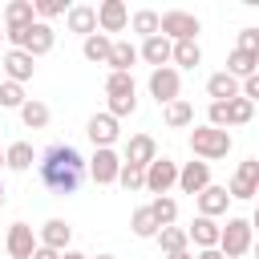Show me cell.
<instances>
[{
	"mask_svg": "<svg viewBox=\"0 0 259 259\" xmlns=\"http://www.w3.org/2000/svg\"><path fill=\"white\" fill-rule=\"evenodd\" d=\"M0 40H4V24H0Z\"/></svg>",
	"mask_w": 259,
	"mask_h": 259,
	"instance_id": "cell-51",
	"label": "cell"
},
{
	"mask_svg": "<svg viewBox=\"0 0 259 259\" xmlns=\"http://www.w3.org/2000/svg\"><path fill=\"white\" fill-rule=\"evenodd\" d=\"M117 186H121V190H130V194H134V190H146V170H142V166H125V162H121Z\"/></svg>",
	"mask_w": 259,
	"mask_h": 259,
	"instance_id": "cell-36",
	"label": "cell"
},
{
	"mask_svg": "<svg viewBox=\"0 0 259 259\" xmlns=\"http://www.w3.org/2000/svg\"><path fill=\"white\" fill-rule=\"evenodd\" d=\"M0 170H4V150H0Z\"/></svg>",
	"mask_w": 259,
	"mask_h": 259,
	"instance_id": "cell-50",
	"label": "cell"
},
{
	"mask_svg": "<svg viewBox=\"0 0 259 259\" xmlns=\"http://www.w3.org/2000/svg\"><path fill=\"white\" fill-rule=\"evenodd\" d=\"M49 105L45 101H36V97H28L24 105H20V121H24V130H45L49 125Z\"/></svg>",
	"mask_w": 259,
	"mask_h": 259,
	"instance_id": "cell-29",
	"label": "cell"
},
{
	"mask_svg": "<svg viewBox=\"0 0 259 259\" xmlns=\"http://www.w3.org/2000/svg\"><path fill=\"white\" fill-rule=\"evenodd\" d=\"M61 259H89L85 251H77V247H69V251H61Z\"/></svg>",
	"mask_w": 259,
	"mask_h": 259,
	"instance_id": "cell-44",
	"label": "cell"
},
{
	"mask_svg": "<svg viewBox=\"0 0 259 259\" xmlns=\"http://www.w3.org/2000/svg\"><path fill=\"white\" fill-rule=\"evenodd\" d=\"M36 243L61 255V251H69V243H73V227H69L65 219H49V223L36 231Z\"/></svg>",
	"mask_w": 259,
	"mask_h": 259,
	"instance_id": "cell-16",
	"label": "cell"
},
{
	"mask_svg": "<svg viewBox=\"0 0 259 259\" xmlns=\"http://www.w3.org/2000/svg\"><path fill=\"white\" fill-rule=\"evenodd\" d=\"M251 251H255V259H259V239H255V247H251Z\"/></svg>",
	"mask_w": 259,
	"mask_h": 259,
	"instance_id": "cell-49",
	"label": "cell"
},
{
	"mask_svg": "<svg viewBox=\"0 0 259 259\" xmlns=\"http://www.w3.org/2000/svg\"><path fill=\"white\" fill-rule=\"evenodd\" d=\"M170 186H178V162L174 158H154L146 166V190L158 198V194H170Z\"/></svg>",
	"mask_w": 259,
	"mask_h": 259,
	"instance_id": "cell-9",
	"label": "cell"
},
{
	"mask_svg": "<svg viewBox=\"0 0 259 259\" xmlns=\"http://www.w3.org/2000/svg\"><path fill=\"white\" fill-rule=\"evenodd\" d=\"M146 206H150V214H154L158 231H162V227H174V223H178V202H174L170 194H158V198H154V202H146Z\"/></svg>",
	"mask_w": 259,
	"mask_h": 259,
	"instance_id": "cell-31",
	"label": "cell"
},
{
	"mask_svg": "<svg viewBox=\"0 0 259 259\" xmlns=\"http://www.w3.org/2000/svg\"><path fill=\"white\" fill-rule=\"evenodd\" d=\"M32 162H36V154H32V142H12V146L4 150V166H8V170H16V174L32 170Z\"/></svg>",
	"mask_w": 259,
	"mask_h": 259,
	"instance_id": "cell-25",
	"label": "cell"
},
{
	"mask_svg": "<svg viewBox=\"0 0 259 259\" xmlns=\"http://www.w3.org/2000/svg\"><path fill=\"white\" fill-rule=\"evenodd\" d=\"M243 97H247V101H251V105H255V101H259V73H255V77H247V81H243Z\"/></svg>",
	"mask_w": 259,
	"mask_h": 259,
	"instance_id": "cell-41",
	"label": "cell"
},
{
	"mask_svg": "<svg viewBox=\"0 0 259 259\" xmlns=\"http://www.w3.org/2000/svg\"><path fill=\"white\" fill-rule=\"evenodd\" d=\"M158 247H162V255H174V251H190V239H186V227H162L158 235Z\"/></svg>",
	"mask_w": 259,
	"mask_h": 259,
	"instance_id": "cell-32",
	"label": "cell"
},
{
	"mask_svg": "<svg viewBox=\"0 0 259 259\" xmlns=\"http://www.w3.org/2000/svg\"><path fill=\"white\" fill-rule=\"evenodd\" d=\"M255 198H259V194H255Z\"/></svg>",
	"mask_w": 259,
	"mask_h": 259,
	"instance_id": "cell-53",
	"label": "cell"
},
{
	"mask_svg": "<svg viewBox=\"0 0 259 259\" xmlns=\"http://www.w3.org/2000/svg\"><path fill=\"white\" fill-rule=\"evenodd\" d=\"M32 8H36V20H53V16H65L73 4H65V0H32Z\"/></svg>",
	"mask_w": 259,
	"mask_h": 259,
	"instance_id": "cell-38",
	"label": "cell"
},
{
	"mask_svg": "<svg viewBox=\"0 0 259 259\" xmlns=\"http://www.w3.org/2000/svg\"><path fill=\"white\" fill-rule=\"evenodd\" d=\"M32 24H36L32 0H12V4H4V36H8V32H24V28H32Z\"/></svg>",
	"mask_w": 259,
	"mask_h": 259,
	"instance_id": "cell-17",
	"label": "cell"
},
{
	"mask_svg": "<svg viewBox=\"0 0 259 259\" xmlns=\"http://www.w3.org/2000/svg\"><path fill=\"white\" fill-rule=\"evenodd\" d=\"M0 73H4V81H16V85H24V81H32V73H36V61H32L24 49H8V53L0 57Z\"/></svg>",
	"mask_w": 259,
	"mask_h": 259,
	"instance_id": "cell-10",
	"label": "cell"
},
{
	"mask_svg": "<svg viewBox=\"0 0 259 259\" xmlns=\"http://www.w3.org/2000/svg\"><path fill=\"white\" fill-rule=\"evenodd\" d=\"M53 45H57V32H53V24H45V20H36L32 28H24V53L36 61V57H45V53H53Z\"/></svg>",
	"mask_w": 259,
	"mask_h": 259,
	"instance_id": "cell-14",
	"label": "cell"
},
{
	"mask_svg": "<svg viewBox=\"0 0 259 259\" xmlns=\"http://www.w3.org/2000/svg\"><path fill=\"white\" fill-rule=\"evenodd\" d=\"M162 117H166V125H170V130H186V125H194V105H190L186 97H178V101H170V105H166V113H162Z\"/></svg>",
	"mask_w": 259,
	"mask_h": 259,
	"instance_id": "cell-30",
	"label": "cell"
},
{
	"mask_svg": "<svg viewBox=\"0 0 259 259\" xmlns=\"http://www.w3.org/2000/svg\"><path fill=\"white\" fill-rule=\"evenodd\" d=\"M32 259H61V255H57V251H49V247H36V251H32Z\"/></svg>",
	"mask_w": 259,
	"mask_h": 259,
	"instance_id": "cell-43",
	"label": "cell"
},
{
	"mask_svg": "<svg viewBox=\"0 0 259 259\" xmlns=\"http://www.w3.org/2000/svg\"><path fill=\"white\" fill-rule=\"evenodd\" d=\"M65 28L77 32L81 40L93 36V32H97V4H73V8L65 12Z\"/></svg>",
	"mask_w": 259,
	"mask_h": 259,
	"instance_id": "cell-18",
	"label": "cell"
},
{
	"mask_svg": "<svg viewBox=\"0 0 259 259\" xmlns=\"http://www.w3.org/2000/svg\"><path fill=\"white\" fill-rule=\"evenodd\" d=\"M251 231H259V206H255V214H251Z\"/></svg>",
	"mask_w": 259,
	"mask_h": 259,
	"instance_id": "cell-46",
	"label": "cell"
},
{
	"mask_svg": "<svg viewBox=\"0 0 259 259\" xmlns=\"http://www.w3.org/2000/svg\"><path fill=\"white\" fill-rule=\"evenodd\" d=\"M89 259H117V255H89Z\"/></svg>",
	"mask_w": 259,
	"mask_h": 259,
	"instance_id": "cell-47",
	"label": "cell"
},
{
	"mask_svg": "<svg viewBox=\"0 0 259 259\" xmlns=\"http://www.w3.org/2000/svg\"><path fill=\"white\" fill-rule=\"evenodd\" d=\"M109 49H113V36H105V32H93L81 40V53L89 65H109Z\"/></svg>",
	"mask_w": 259,
	"mask_h": 259,
	"instance_id": "cell-23",
	"label": "cell"
},
{
	"mask_svg": "<svg viewBox=\"0 0 259 259\" xmlns=\"http://www.w3.org/2000/svg\"><path fill=\"white\" fill-rule=\"evenodd\" d=\"M194 259H223V251H219V247H210V251H194Z\"/></svg>",
	"mask_w": 259,
	"mask_h": 259,
	"instance_id": "cell-42",
	"label": "cell"
},
{
	"mask_svg": "<svg viewBox=\"0 0 259 259\" xmlns=\"http://www.w3.org/2000/svg\"><path fill=\"white\" fill-rule=\"evenodd\" d=\"M105 97H109V101H121V97H138L134 73H109V77H105Z\"/></svg>",
	"mask_w": 259,
	"mask_h": 259,
	"instance_id": "cell-28",
	"label": "cell"
},
{
	"mask_svg": "<svg viewBox=\"0 0 259 259\" xmlns=\"http://www.w3.org/2000/svg\"><path fill=\"white\" fill-rule=\"evenodd\" d=\"M235 49H239V53H251V57H259V28H243Z\"/></svg>",
	"mask_w": 259,
	"mask_h": 259,
	"instance_id": "cell-40",
	"label": "cell"
},
{
	"mask_svg": "<svg viewBox=\"0 0 259 259\" xmlns=\"http://www.w3.org/2000/svg\"><path fill=\"white\" fill-rule=\"evenodd\" d=\"M239 93H243V81H235L227 69L206 77V97H210V101H231V97H239Z\"/></svg>",
	"mask_w": 259,
	"mask_h": 259,
	"instance_id": "cell-22",
	"label": "cell"
},
{
	"mask_svg": "<svg viewBox=\"0 0 259 259\" xmlns=\"http://www.w3.org/2000/svg\"><path fill=\"white\" fill-rule=\"evenodd\" d=\"M178 186H182V194H202L206 186H210V162H186V166H178Z\"/></svg>",
	"mask_w": 259,
	"mask_h": 259,
	"instance_id": "cell-15",
	"label": "cell"
},
{
	"mask_svg": "<svg viewBox=\"0 0 259 259\" xmlns=\"http://www.w3.org/2000/svg\"><path fill=\"white\" fill-rule=\"evenodd\" d=\"M85 174H89L97 186H113L117 174H121V154H117V150H93V158L85 162Z\"/></svg>",
	"mask_w": 259,
	"mask_h": 259,
	"instance_id": "cell-6",
	"label": "cell"
},
{
	"mask_svg": "<svg viewBox=\"0 0 259 259\" xmlns=\"http://www.w3.org/2000/svg\"><path fill=\"white\" fill-rule=\"evenodd\" d=\"M231 146H235L231 130H214V125H194L190 130V154L198 162H219V158L231 154Z\"/></svg>",
	"mask_w": 259,
	"mask_h": 259,
	"instance_id": "cell-2",
	"label": "cell"
},
{
	"mask_svg": "<svg viewBox=\"0 0 259 259\" xmlns=\"http://www.w3.org/2000/svg\"><path fill=\"white\" fill-rule=\"evenodd\" d=\"M206 125L231 130V125H227V101H210V105H206Z\"/></svg>",
	"mask_w": 259,
	"mask_h": 259,
	"instance_id": "cell-39",
	"label": "cell"
},
{
	"mask_svg": "<svg viewBox=\"0 0 259 259\" xmlns=\"http://www.w3.org/2000/svg\"><path fill=\"white\" fill-rule=\"evenodd\" d=\"M0 81H4V73H0Z\"/></svg>",
	"mask_w": 259,
	"mask_h": 259,
	"instance_id": "cell-52",
	"label": "cell"
},
{
	"mask_svg": "<svg viewBox=\"0 0 259 259\" xmlns=\"http://www.w3.org/2000/svg\"><path fill=\"white\" fill-rule=\"evenodd\" d=\"M251 247H255L251 219H239V214H231V219L223 223V235H219V251H223V259H243Z\"/></svg>",
	"mask_w": 259,
	"mask_h": 259,
	"instance_id": "cell-3",
	"label": "cell"
},
{
	"mask_svg": "<svg viewBox=\"0 0 259 259\" xmlns=\"http://www.w3.org/2000/svg\"><path fill=\"white\" fill-rule=\"evenodd\" d=\"M28 97H24V85L16 81H0V109H20Z\"/></svg>",
	"mask_w": 259,
	"mask_h": 259,
	"instance_id": "cell-37",
	"label": "cell"
},
{
	"mask_svg": "<svg viewBox=\"0 0 259 259\" xmlns=\"http://www.w3.org/2000/svg\"><path fill=\"white\" fill-rule=\"evenodd\" d=\"M130 28V8L121 0H101L97 4V32H125Z\"/></svg>",
	"mask_w": 259,
	"mask_h": 259,
	"instance_id": "cell-12",
	"label": "cell"
},
{
	"mask_svg": "<svg viewBox=\"0 0 259 259\" xmlns=\"http://www.w3.org/2000/svg\"><path fill=\"white\" fill-rule=\"evenodd\" d=\"M134 65H138V49L130 40H113V49H109V73H130Z\"/></svg>",
	"mask_w": 259,
	"mask_h": 259,
	"instance_id": "cell-26",
	"label": "cell"
},
{
	"mask_svg": "<svg viewBox=\"0 0 259 259\" xmlns=\"http://www.w3.org/2000/svg\"><path fill=\"white\" fill-rule=\"evenodd\" d=\"M4 194H8V190H4V182H0V206H4Z\"/></svg>",
	"mask_w": 259,
	"mask_h": 259,
	"instance_id": "cell-48",
	"label": "cell"
},
{
	"mask_svg": "<svg viewBox=\"0 0 259 259\" xmlns=\"http://www.w3.org/2000/svg\"><path fill=\"white\" fill-rule=\"evenodd\" d=\"M194 206H198V214L202 219H219V214H227V206H231V194H227V186H206L202 194H194Z\"/></svg>",
	"mask_w": 259,
	"mask_h": 259,
	"instance_id": "cell-19",
	"label": "cell"
},
{
	"mask_svg": "<svg viewBox=\"0 0 259 259\" xmlns=\"http://www.w3.org/2000/svg\"><path fill=\"white\" fill-rule=\"evenodd\" d=\"M150 97L158 101V105H170V101H178L182 97V73L174 69V65H166V69H150Z\"/></svg>",
	"mask_w": 259,
	"mask_h": 259,
	"instance_id": "cell-5",
	"label": "cell"
},
{
	"mask_svg": "<svg viewBox=\"0 0 259 259\" xmlns=\"http://www.w3.org/2000/svg\"><path fill=\"white\" fill-rule=\"evenodd\" d=\"M36 174H40L45 190H53L57 198H65V194H77V186H81V178H85V158H81L73 146L53 142V146L40 154Z\"/></svg>",
	"mask_w": 259,
	"mask_h": 259,
	"instance_id": "cell-1",
	"label": "cell"
},
{
	"mask_svg": "<svg viewBox=\"0 0 259 259\" xmlns=\"http://www.w3.org/2000/svg\"><path fill=\"white\" fill-rule=\"evenodd\" d=\"M154 158H158V142H154L150 134H130V142H125V150H121V162L146 170Z\"/></svg>",
	"mask_w": 259,
	"mask_h": 259,
	"instance_id": "cell-13",
	"label": "cell"
},
{
	"mask_svg": "<svg viewBox=\"0 0 259 259\" xmlns=\"http://www.w3.org/2000/svg\"><path fill=\"white\" fill-rule=\"evenodd\" d=\"M219 235H223L219 219H202V214H194V223L186 227V239H190L198 251H210V247H219Z\"/></svg>",
	"mask_w": 259,
	"mask_h": 259,
	"instance_id": "cell-20",
	"label": "cell"
},
{
	"mask_svg": "<svg viewBox=\"0 0 259 259\" xmlns=\"http://www.w3.org/2000/svg\"><path fill=\"white\" fill-rule=\"evenodd\" d=\"M198 16L194 12H182V8H170V12H158V32L178 45V40H198Z\"/></svg>",
	"mask_w": 259,
	"mask_h": 259,
	"instance_id": "cell-4",
	"label": "cell"
},
{
	"mask_svg": "<svg viewBox=\"0 0 259 259\" xmlns=\"http://www.w3.org/2000/svg\"><path fill=\"white\" fill-rule=\"evenodd\" d=\"M85 134H89L93 150H113V142L121 138V121H117V117H109V113L101 109V113H93V117L85 121Z\"/></svg>",
	"mask_w": 259,
	"mask_h": 259,
	"instance_id": "cell-8",
	"label": "cell"
},
{
	"mask_svg": "<svg viewBox=\"0 0 259 259\" xmlns=\"http://www.w3.org/2000/svg\"><path fill=\"white\" fill-rule=\"evenodd\" d=\"M130 28H134L142 40L158 36V12H154V8H138V12H130Z\"/></svg>",
	"mask_w": 259,
	"mask_h": 259,
	"instance_id": "cell-33",
	"label": "cell"
},
{
	"mask_svg": "<svg viewBox=\"0 0 259 259\" xmlns=\"http://www.w3.org/2000/svg\"><path fill=\"white\" fill-rule=\"evenodd\" d=\"M170 53H174V45L158 32V36H150V40H142V49H138V57L146 61V65H154V69H166L170 65Z\"/></svg>",
	"mask_w": 259,
	"mask_h": 259,
	"instance_id": "cell-21",
	"label": "cell"
},
{
	"mask_svg": "<svg viewBox=\"0 0 259 259\" xmlns=\"http://www.w3.org/2000/svg\"><path fill=\"white\" fill-rule=\"evenodd\" d=\"M227 194H231V198H255V194H259V158H255V154L239 162V170H235L231 182H227Z\"/></svg>",
	"mask_w": 259,
	"mask_h": 259,
	"instance_id": "cell-7",
	"label": "cell"
},
{
	"mask_svg": "<svg viewBox=\"0 0 259 259\" xmlns=\"http://www.w3.org/2000/svg\"><path fill=\"white\" fill-rule=\"evenodd\" d=\"M170 65L182 73V69H198L202 65V49H198V40H178L174 45V53H170Z\"/></svg>",
	"mask_w": 259,
	"mask_h": 259,
	"instance_id": "cell-24",
	"label": "cell"
},
{
	"mask_svg": "<svg viewBox=\"0 0 259 259\" xmlns=\"http://www.w3.org/2000/svg\"><path fill=\"white\" fill-rule=\"evenodd\" d=\"M227 73H231L235 81H247V77H255V73H259V57H251V53H239V49H235V53L227 57Z\"/></svg>",
	"mask_w": 259,
	"mask_h": 259,
	"instance_id": "cell-27",
	"label": "cell"
},
{
	"mask_svg": "<svg viewBox=\"0 0 259 259\" xmlns=\"http://www.w3.org/2000/svg\"><path fill=\"white\" fill-rule=\"evenodd\" d=\"M251 117H255V105H251V101H247L243 93L227 101V125H247Z\"/></svg>",
	"mask_w": 259,
	"mask_h": 259,
	"instance_id": "cell-34",
	"label": "cell"
},
{
	"mask_svg": "<svg viewBox=\"0 0 259 259\" xmlns=\"http://www.w3.org/2000/svg\"><path fill=\"white\" fill-rule=\"evenodd\" d=\"M166 259H194L190 251H174V255H166Z\"/></svg>",
	"mask_w": 259,
	"mask_h": 259,
	"instance_id": "cell-45",
	"label": "cell"
},
{
	"mask_svg": "<svg viewBox=\"0 0 259 259\" xmlns=\"http://www.w3.org/2000/svg\"><path fill=\"white\" fill-rule=\"evenodd\" d=\"M36 247H40V243H36V231H32L28 223H12V227H8V239H4L8 259H32Z\"/></svg>",
	"mask_w": 259,
	"mask_h": 259,
	"instance_id": "cell-11",
	"label": "cell"
},
{
	"mask_svg": "<svg viewBox=\"0 0 259 259\" xmlns=\"http://www.w3.org/2000/svg\"><path fill=\"white\" fill-rule=\"evenodd\" d=\"M130 231H134L138 239H154V235H158V223H154L150 206H138V210L130 214Z\"/></svg>",
	"mask_w": 259,
	"mask_h": 259,
	"instance_id": "cell-35",
	"label": "cell"
}]
</instances>
